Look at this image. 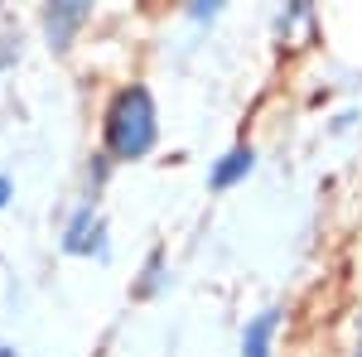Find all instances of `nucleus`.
<instances>
[{
    "label": "nucleus",
    "mask_w": 362,
    "mask_h": 357,
    "mask_svg": "<svg viewBox=\"0 0 362 357\" xmlns=\"http://www.w3.org/2000/svg\"><path fill=\"white\" fill-rule=\"evenodd\" d=\"M276 324H280L276 309H261V314H256V319L247 324V333H242V357H271V338H276Z\"/></svg>",
    "instance_id": "4"
},
{
    "label": "nucleus",
    "mask_w": 362,
    "mask_h": 357,
    "mask_svg": "<svg viewBox=\"0 0 362 357\" xmlns=\"http://www.w3.org/2000/svg\"><path fill=\"white\" fill-rule=\"evenodd\" d=\"M251 160H256V155H251V145H237V150H227L223 160L213 165V189H232L237 179H247V174H251Z\"/></svg>",
    "instance_id": "5"
},
{
    "label": "nucleus",
    "mask_w": 362,
    "mask_h": 357,
    "mask_svg": "<svg viewBox=\"0 0 362 357\" xmlns=\"http://www.w3.org/2000/svg\"><path fill=\"white\" fill-rule=\"evenodd\" d=\"M5 198H10V184H5V179H0V208H5Z\"/></svg>",
    "instance_id": "6"
},
{
    "label": "nucleus",
    "mask_w": 362,
    "mask_h": 357,
    "mask_svg": "<svg viewBox=\"0 0 362 357\" xmlns=\"http://www.w3.org/2000/svg\"><path fill=\"white\" fill-rule=\"evenodd\" d=\"M0 357H15V353H10V348H0Z\"/></svg>",
    "instance_id": "7"
},
{
    "label": "nucleus",
    "mask_w": 362,
    "mask_h": 357,
    "mask_svg": "<svg viewBox=\"0 0 362 357\" xmlns=\"http://www.w3.org/2000/svg\"><path fill=\"white\" fill-rule=\"evenodd\" d=\"M160 140V116L155 97L145 87H121L107 107V155L112 160H140Z\"/></svg>",
    "instance_id": "1"
},
{
    "label": "nucleus",
    "mask_w": 362,
    "mask_h": 357,
    "mask_svg": "<svg viewBox=\"0 0 362 357\" xmlns=\"http://www.w3.org/2000/svg\"><path fill=\"white\" fill-rule=\"evenodd\" d=\"M63 247L73 251V256H87V251H102V218H97V208L83 203L68 227H63Z\"/></svg>",
    "instance_id": "2"
},
{
    "label": "nucleus",
    "mask_w": 362,
    "mask_h": 357,
    "mask_svg": "<svg viewBox=\"0 0 362 357\" xmlns=\"http://www.w3.org/2000/svg\"><path fill=\"white\" fill-rule=\"evenodd\" d=\"M87 15H92L87 0H58V5L44 10V29H49V39L58 49H68V39L78 34V25H87Z\"/></svg>",
    "instance_id": "3"
}]
</instances>
